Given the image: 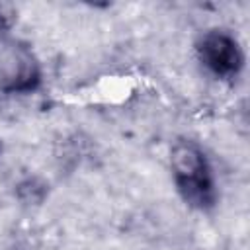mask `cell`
Here are the masks:
<instances>
[{
  "mask_svg": "<svg viewBox=\"0 0 250 250\" xmlns=\"http://www.w3.org/2000/svg\"><path fill=\"white\" fill-rule=\"evenodd\" d=\"M170 166L176 188L189 207L207 211L215 205L217 191L213 174L199 146L189 141L176 143L170 152Z\"/></svg>",
  "mask_w": 250,
  "mask_h": 250,
  "instance_id": "cell-1",
  "label": "cell"
},
{
  "mask_svg": "<svg viewBox=\"0 0 250 250\" xmlns=\"http://www.w3.org/2000/svg\"><path fill=\"white\" fill-rule=\"evenodd\" d=\"M0 82L10 94L33 92L41 82V72L35 57L27 47L8 41L0 49Z\"/></svg>",
  "mask_w": 250,
  "mask_h": 250,
  "instance_id": "cell-2",
  "label": "cell"
},
{
  "mask_svg": "<svg viewBox=\"0 0 250 250\" xmlns=\"http://www.w3.org/2000/svg\"><path fill=\"white\" fill-rule=\"evenodd\" d=\"M197 55L203 66L219 78H234L244 64L238 41L221 29H211L199 39Z\"/></svg>",
  "mask_w": 250,
  "mask_h": 250,
  "instance_id": "cell-3",
  "label": "cell"
}]
</instances>
